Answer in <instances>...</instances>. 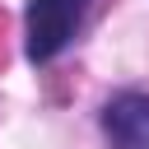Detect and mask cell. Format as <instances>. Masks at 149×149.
I'll list each match as a JSON object with an SVG mask.
<instances>
[{"label":"cell","instance_id":"7a4b0ae2","mask_svg":"<svg viewBox=\"0 0 149 149\" xmlns=\"http://www.w3.org/2000/svg\"><path fill=\"white\" fill-rule=\"evenodd\" d=\"M102 135L112 149H149V93L126 88L102 107Z\"/></svg>","mask_w":149,"mask_h":149},{"label":"cell","instance_id":"6da1fadb","mask_svg":"<svg viewBox=\"0 0 149 149\" xmlns=\"http://www.w3.org/2000/svg\"><path fill=\"white\" fill-rule=\"evenodd\" d=\"M84 14H88V0H28V19H23L28 61H33V65L56 61V56L74 42Z\"/></svg>","mask_w":149,"mask_h":149}]
</instances>
